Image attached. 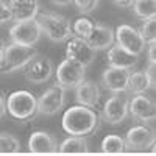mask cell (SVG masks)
Segmentation results:
<instances>
[{"label":"cell","mask_w":156,"mask_h":156,"mask_svg":"<svg viewBox=\"0 0 156 156\" xmlns=\"http://www.w3.org/2000/svg\"><path fill=\"white\" fill-rule=\"evenodd\" d=\"M6 111L17 120H28L37 114V98L28 90H16L6 100Z\"/></svg>","instance_id":"obj_4"},{"label":"cell","mask_w":156,"mask_h":156,"mask_svg":"<svg viewBox=\"0 0 156 156\" xmlns=\"http://www.w3.org/2000/svg\"><path fill=\"white\" fill-rule=\"evenodd\" d=\"M66 58L75 62H80L84 67H87L95 59V50L86 42V39L73 36V37H69V41H67Z\"/></svg>","instance_id":"obj_10"},{"label":"cell","mask_w":156,"mask_h":156,"mask_svg":"<svg viewBox=\"0 0 156 156\" xmlns=\"http://www.w3.org/2000/svg\"><path fill=\"white\" fill-rule=\"evenodd\" d=\"M114 39L117 41L120 47H123L125 50L131 51L134 55H140L145 50V39L140 34L139 30H136L131 25H119L114 33Z\"/></svg>","instance_id":"obj_7"},{"label":"cell","mask_w":156,"mask_h":156,"mask_svg":"<svg viewBox=\"0 0 156 156\" xmlns=\"http://www.w3.org/2000/svg\"><path fill=\"white\" fill-rule=\"evenodd\" d=\"M137 62V55L131 53V51L125 50L119 44H112L108 51V64L111 67H119V69H126L129 70L134 67V64Z\"/></svg>","instance_id":"obj_17"},{"label":"cell","mask_w":156,"mask_h":156,"mask_svg":"<svg viewBox=\"0 0 156 156\" xmlns=\"http://www.w3.org/2000/svg\"><path fill=\"white\" fill-rule=\"evenodd\" d=\"M50 2L56 6H67V5L73 3V0H50Z\"/></svg>","instance_id":"obj_31"},{"label":"cell","mask_w":156,"mask_h":156,"mask_svg":"<svg viewBox=\"0 0 156 156\" xmlns=\"http://www.w3.org/2000/svg\"><path fill=\"white\" fill-rule=\"evenodd\" d=\"M112 2L120 8H129V6H133L134 0H112Z\"/></svg>","instance_id":"obj_30"},{"label":"cell","mask_w":156,"mask_h":156,"mask_svg":"<svg viewBox=\"0 0 156 156\" xmlns=\"http://www.w3.org/2000/svg\"><path fill=\"white\" fill-rule=\"evenodd\" d=\"M98 125L97 114L83 105H76L69 108L62 115V128L70 136H87L95 131Z\"/></svg>","instance_id":"obj_1"},{"label":"cell","mask_w":156,"mask_h":156,"mask_svg":"<svg viewBox=\"0 0 156 156\" xmlns=\"http://www.w3.org/2000/svg\"><path fill=\"white\" fill-rule=\"evenodd\" d=\"M3 48H5V45L0 42V59H2V55H3Z\"/></svg>","instance_id":"obj_33"},{"label":"cell","mask_w":156,"mask_h":156,"mask_svg":"<svg viewBox=\"0 0 156 156\" xmlns=\"http://www.w3.org/2000/svg\"><path fill=\"white\" fill-rule=\"evenodd\" d=\"M59 153L72 154V153H87V144L81 136H70L58 147Z\"/></svg>","instance_id":"obj_21"},{"label":"cell","mask_w":156,"mask_h":156,"mask_svg":"<svg viewBox=\"0 0 156 156\" xmlns=\"http://www.w3.org/2000/svg\"><path fill=\"white\" fill-rule=\"evenodd\" d=\"M154 50H156V44H154V41H150V45H148V61H150V64H151V67L154 66Z\"/></svg>","instance_id":"obj_29"},{"label":"cell","mask_w":156,"mask_h":156,"mask_svg":"<svg viewBox=\"0 0 156 156\" xmlns=\"http://www.w3.org/2000/svg\"><path fill=\"white\" fill-rule=\"evenodd\" d=\"M9 8L12 20L23 22V20H31L36 19L39 14V3L37 0H9Z\"/></svg>","instance_id":"obj_16"},{"label":"cell","mask_w":156,"mask_h":156,"mask_svg":"<svg viewBox=\"0 0 156 156\" xmlns=\"http://www.w3.org/2000/svg\"><path fill=\"white\" fill-rule=\"evenodd\" d=\"M6 114V101L3 100V97L0 95V119Z\"/></svg>","instance_id":"obj_32"},{"label":"cell","mask_w":156,"mask_h":156,"mask_svg":"<svg viewBox=\"0 0 156 156\" xmlns=\"http://www.w3.org/2000/svg\"><path fill=\"white\" fill-rule=\"evenodd\" d=\"M41 27L36 19L31 20H23V22H16L9 28V39L14 44H22V45H34L39 39H41Z\"/></svg>","instance_id":"obj_6"},{"label":"cell","mask_w":156,"mask_h":156,"mask_svg":"<svg viewBox=\"0 0 156 156\" xmlns=\"http://www.w3.org/2000/svg\"><path fill=\"white\" fill-rule=\"evenodd\" d=\"M28 148L31 153L45 154L58 151V142L53 136H50L45 131H34L28 139Z\"/></svg>","instance_id":"obj_18"},{"label":"cell","mask_w":156,"mask_h":156,"mask_svg":"<svg viewBox=\"0 0 156 156\" xmlns=\"http://www.w3.org/2000/svg\"><path fill=\"white\" fill-rule=\"evenodd\" d=\"M125 144L131 150H145L148 147H153L154 134L145 125H136L128 129Z\"/></svg>","instance_id":"obj_13"},{"label":"cell","mask_w":156,"mask_h":156,"mask_svg":"<svg viewBox=\"0 0 156 156\" xmlns=\"http://www.w3.org/2000/svg\"><path fill=\"white\" fill-rule=\"evenodd\" d=\"M73 5L76 6V9L80 12L87 14V12H92L97 8L98 0H73Z\"/></svg>","instance_id":"obj_27"},{"label":"cell","mask_w":156,"mask_h":156,"mask_svg":"<svg viewBox=\"0 0 156 156\" xmlns=\"http://www.w3.org/2000/svg\"><path fill=\"white\" fill-rule=\"evenodd\" d=\"M86 42L92 47L95 51L97 50H105L109 48L114 44V31L111 27H106V25H94L92 31H90L86 37Z\"/></svg>","instance_id":"obj_15"},{"label":"cell","mask_w":156,"mask_h":156,"mask_svg":"<svg viewBox=\"0 0 156 156\" xmlns=\"http://www.w3.org/2000/svg\"><path fill=\"white\" fill-rule=\"evenodd\" d=\"M128 98L122 95V92L109 97L103 106V119L109 125L122 123L128 115Z\"/></svg>","instance_id":"obj_11"},{"label":"cell","mask_w":156,"mask_h":156,"mask_svg":"<svg viewBox=\"0 0 156 156\" xmlns=\"http://www.w3.org/2000/svg\"><path fill=\"white\" fill-rule=\"evenodd\" d=\"M154 80L150 75V72L147 70H139V72H133L129 73L128 78V89L131 94H144L153 86Z\"/></svg>","instance_id":"obj_20"},{"label":"cell","mask_w":156,"mask_h":156,"mask_svg":"<svg viewBox=\"0 0 156 156\" xmlns=\"http://www.w3.org/2000/svg\"><path fill=\"white\" fill-rule=\"evenodd\" d=\"M76 101L78 105H83L87 108H94L98 100H100V89L95 83L83 80L80 84L76 86Z\"/></svg>","instance_id":"obj_19"},{"label":"cell","mask_w":156,"mask_h":156,"mask_svg":"<svg viewBox=\"0 0 156 156\" xmlns=\"http://www.w3.org/2000/svg\"><path fill=\"white\" fill-rule=\"evenodd\" d=\"M140 34L144 36L145 42H150V41H154L156 39V20H154V17L144 20V25L140 28Z\"/></svg>","instance_id":"obj_26"},{"label":"cell","mask_w":156,"mask_h":156,"mask_svg":"<svg viewBox=\"0 0 156 156\" xmlns=\"http://www.w3.org/2000/svg\"><path fill=\"white\" fill-rule=\"evenodd\" d=\"M125 148H126L125 139H122L120 136H117V134H109L101 142V150L105 153L119 154V153H123Z\"/></svg>","instance_id":"obj_23"},{"label":"cell","mask_w":156,"mask_h":156,"mask_svg":"<svg viewBox=\"0 0 156 156\" xmlns=\"http://www.w3.org/2000/svg\"><path fill=\"white\" fill-rule=\"evenodd\" d=\"M20 151V142L9 133H0V153Z\"/></svg>","instance_id":"obj_24"},{"label":"cell","mask_w":156,"mask_h":156,"mask_svg":"<svg viewBox=\"0 0 156 156\" xmlns=\"http://www.w3.org/2000/svg\"><path fill=\"white\" fill-rule=\"evenodd\" d=\"M133 9L134 14L142 20L153 19L156 16V0H134Z\"/></svg>","instance_id":"obj_22"},{"label":"cell","mask_w":156,"mask_h":156,"mask_svg":"<svg viewBox=\"0 0 156 156\" xmlns=\"http://www.w3.org/2000/svg\"><path fill=\"white\" fill-rule=\"evenodd\" d=\"M128 78H129V70L109 66L101 73V83L111 92H114V94L122 92L123 94L128 89Z\"/></svg>","instance_id":"obj_14"},{"label":"cell","mask_w":156,"mask_h":156,"mask_svg":"<svg viewBox=\"0 0 156 156\" xmlns=\"http://www.w3.org/2000/svg\"><path fill=\"white\" fill-rule=\"evenodd\" d=\"M22 69H23L25 78L30 83H34V84L45 83L47 80H50V76L55 72L53 64H51V61L48 58L37 56V55L33 59H30Z\"/></svg>","instance_id":"obj_9"},{"label":"cell","mask_w":156,"mask_h":156,"mask_svg":"<svg viewBox=\"0 0 156 156\" xmlns=\"http://www.w3.org/2000/svg\"><path fill=\"white\" fill-rule=\"evenodd\" d=\"M36 20L41 27V31L53 42L67 41L72 36V23L59 14L41 12V14L36 16Z\"/></svg>","instance_id":"obj_3"},{"label":"cell","mask_w":156,"mask_h":156,"mask_svg":"<svg viewBox=\"0 0 156 156\" xmlns=\"http://www.w3.org/2000/svg\"><path fill=\"white\" fill-rule=\"evenodd\" d=\"M66 101V89L59 84L48 87L37 98V112L44 115H53L59 112Z\"/></svg>","instance_id":"obj_8"},{"label":"cell","mask_w":156,"mask_h":156,"mask_svg":"<svg viewBox=\"0 0 156 156\" xmlns=\"http://www.w3.org/2000/svg\"><path fill=\"white\" fill-rule=\"evenodd\" d=\"M56 75V83L64 87V89H70L76 87L80 84L84 76H86V67L80 62H75L72 59H64L55 70Z\"/></svg>","instance_id":"obj_5"},{"label":"cell","mask_w":156,"mask_h":156,"mask_svg":"<svg viewBox=\"0 0 156 156\" xmlns=\"http://www.w3.org/2000/svg\"><path fill=\"white\" fill-rule=\"evenodd\" d=\"M37 55L34 45H22L11 42L3 48V55L0 59V72L9 73L22 69L30 59H33Z\"/></svg>","instance_id":"obj_2"},{"label":"cell","mask_w":156,"mask_h":156,"mask_svg":"<svg viewBox=\"0 0 156 156\" xmlns=\"http://www.w3.org/2000/svg\"><path fill=\"white\" fill-rule=\"evenodd\" d=\"M12 20V14H11V8L8 3H5L3 0H0V23H6Z\"/></svg>","instance_id":"obj_28"},{"label":"cell","mask_w":156,"mask_h":156,"mask_svg":"<svg viewBox=\"0 0 156 156\" xmlns=\"http://www.w3.org/2000/svg\"><path fill=\"white\" fill-rule=\"evenodd\" d=\"M128 112L140 122H153L156 119L154 101L144 94H134L128 101Z\"/></svg>","instance_id":"obj_12"},{"label":"cell","mask_w":156,"mask_h":156,"mask_svg":"<svg viewBox=\"0 0 156 156\" xmlns=\"http://www.w3.org/2000/svg\"><path fill=\"white\" fill-rule=\"evenodd\" d=\"M94 25H95V23L90 20V19H87V17H78V19L73 22V25H72V31H73L75 36L84 39L90 31H92Z\"/></svg>","instance_id":"obj_25"}]
</instances>
